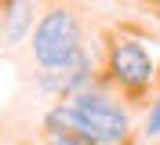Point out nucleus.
<instances>
[{"instance_id": "obj_6", "label": "nucleus", "mask_w": 160, "mask_h": 145, "mask_svg": "<svg viewBox=\"0 0 160 145\" xmlns=\"http://www.w3.org/2000/svg\"><path fill=\"white\" fill-rule=\"evenodd\" d=\"M51 145H84V142H77V138H66V134H58Z\"/></svg>"}, {"instance_id": "obj_1", "label": "nucleus", "mask_w": 160, "mask_h": 145, "mask_svg": "<svg viewBox=\"0 0 160 145\" xmlns=\"http://www.w3.org/2000/svg\"><path fill=\"white\" fill-rule=\"evenodd\" d=\"M48 127H55V131L62 127L66 138H77V142L109 145L128 134V116L113 98L80 91V94H73V102L66 109L48 113Z\"/></svg>"}, {"instance_id": "obj_3", "label": "nucleus", "mask_w": 160, "mask_h": 145, "mask_svg": "<svg viewBox=\"0 0 160 145\" xmlns=\"http://www.w3.org/2000/svg\"><path fill=\"white\" fill-rule=\"evenodd\" d=\"M109 76L117 80L120 87H128V91L149 87V80H153V58H149V51L142 47V44H135V40L113 44V51H109Z\"/></svg>"}, {"instance_id": "obj_4", "label": "nucleus", "mask_w": 160, "mask_h": 145, "mask_svg": "<svg viewBox=\"0 0 160 145\" xmlns=\"http://www.w3.org/2000/svg\"><path fill=\"white\" fill-rule=\"evenodd\" d=\"M4 18H8V29H4L8 40H22L26 29L33 26V0H11Z\"/></svg>"}, {"instance_id": "obj_2", "label": "nucleus", "mask_w": 160, "mask_h": 145, "mask_svg": "<svg viewBox=\"0 0 160 145\" xmlns=\"http://www.w3.org/2000/svg\"><path fill=\"white\" fill-rule=\"evenodd\" d=\"M33 58L44 69H66L80 58V29L69 11H48L33 29Z\"/></svg>"}, {"instance_id": "obj_5", "label": "nucleus", "mask_w": 160, "mask_h": 145, "mask_svg": "<svg viewBox=\"0 0 160 145\" xmlns=\"http://www.w3.org/2000/svg\"><path fill=\"white\" fill-rule=\"evenodd\" d=\"M149 134H160V102L153 105V113H149Z\"/></svg>"}]
</instances>
